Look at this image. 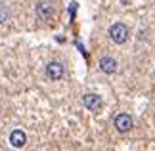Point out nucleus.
<instances>
[{
  "label": "nucleus",
  "mask_w": 155,
  "mask_h": 151,
  "mask_svg": "<svg viewBox=\"0 0 155 151\" xmlns=\"http://www.w3.org/2000/svg\"><path fill=\"white\" fill-rule=\"evenodd\" d=\"M109 37H111L113 42H117V44H123V42L127 40V37H128V29H127V25H124V23H115V25H111V29H109Z\"/></svg>",
  "instance_id": "1"
},
{
  "label": "nucleus",
  "mask_w": 155,
  "mask_h": 151,
  "mask_svg": "<svg viewBox=\"0 0 155 151\" xmlns=\"http://www.w3.org/2000/svg\"><path fill=\"white\" fill-rule=\"evenodd\" d=\"M82 103H84L86 109L98 111V109H102L104 101H102V98H100V96H96V94H86L84 98H82Z\"/></svg>",
  "instance_id": "2"
},
{
  "label": "nucleus",
  "mask_w": 155,
  "mask_h": 151,
  "mask_svg": "<svg viewBox=\"0 0 155 151\" xmlns=\"http://www.w3.org/2000/svg\"><path fill=\"white\" fill-rule=\"evenodd\" d=\"M115 128L119 132H128L130 128H132V119H130L128 115H124V113L117 115L115 117Z\"/></svg>",
  "instance_id": "3"
},
{
  "label": "nucleus",
  "mask_w": 155,
  "mask_h": 151,
  "mask_svg": "<svg viewBox=\"0 0 155 151\" xmlns=\"http://www.w3.org/2000/svg\"><path fill=\"white\" fill-rule=\"evenodd\" d=\"M46 75H48L52 80H58V78H61V77H63V65L58 63V61L48 63V67H46Z\"/></svg>",
  "instance_id": "4"
},
{
  "label": "nucleus",
  "mask_w": 155,
  "mask_h": 151,
  "mask_svg": "<svg viewBox=\"0 0 155 151\" xmlns=\"http://www.w3.org/2000/svg\"><path fill=\"white\" fill-rule=\"evenodd\" d=\"M10 143L14 147H23L27 143V136H25V132L23 130H14L10 134Z\"/></svg>",
  "instance_id": "5"
},
{
  "label": "nucleus",
  "mask_w": 155,
  "mask_h": 151,
  "mask_svg": "<svg viewBox=\"0 0 155 151\" xmlns=\"http://www.w3.org/2000/svg\"><path fill=\"white\" fill-rule=\"evenodd\" d=\"M100 69L104 73H115L117 71V61L113 57H102L100 59Z\"/></svg>",
  "instance_id": "6"
},
{
  "label": "nucleus",
  "mask_w": 155,
  "mask_h": 151,
  "mask_svg": "<svg viewBox=\"0 0 155 151\" xmlns=\"http://www.w3.org/2000/svg\"><path fill=\"white\" fill-rule=\"evenodd\" d=\"M37 14H38V17H42V19H48V17L52 15V6L46 4V2L38 4L37 6Z\"/></svg>",
  "instance_id": "7"
}]
</instances>
